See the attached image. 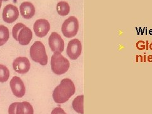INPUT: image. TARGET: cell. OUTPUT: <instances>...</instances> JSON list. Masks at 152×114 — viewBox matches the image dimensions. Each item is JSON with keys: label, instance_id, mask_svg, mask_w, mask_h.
I'll list each match as a JSON object with an SVG mask.
<instances>
[{"label": "cell", "instance_id": "1", "mask_svg": "<svg viewBox=\"0 0 152 114\" xmlns=\"http://www.w3.org/2000/svg\"><path fill=\"white\" fill-rule=\"evenodd\" d=\"M75 92V87L72 80L65 78L61 80L60 84L54 89L53 98L56 103H64L73 96Z\"/></svg>", "mask_w": 152, "mask_h": 114}, {"label": "cell", "instance_id": "12", "mask_svg": "<svg viewBox=\"0 0 152 114\" xmlns=\"http://www.w3.org/2000/svg\"><path fill=\"white\" fill-rule=\"evenodd\" d=\"M33 28L37 37H43L49 32L50 30V24L46 19H38L35 22Z\"/></svg>", "mask_w": 152, "mask_h": 114}, {"label": "cell", "instance_id": "18", "mask_svg": "<svg viewBox=\"0 0 152 114\" xmlns=\"http://www.w3.org/2000/svg\"><path fill=\"white\" fill-rule=\"evenodd\" d=\"M51 114H66L61 108L56 107L51 112Z\"/></svg>", "mask_w": 152, "mask_h": 114}, {"label": "cell", "instance_id": "3", "mask_svg": "<svg viewBox=\"0 0 152 114\" xmlns=\"http://www.w3.org/2000/svg\"><path fill=\"white\" fill-rule=\"evenodd\" d=\"M51 67L55 74L61 75L67 72L70 67V62L61 53H55L51 56Z\"/></svg>", "mask_w": 152, "mask_h": 114}, {"label": "cell", "instance_id": "4", "mask_svg": "<svg viewBox=\"0 0 152 114\" xmlns=\"http://www.w3.org/2000/svg\"><path fill=\"white\" fill-rule=\"evenodd\" d=\"M30 55L32 60L39 63L41 65L48 64V56L45 46L41 41H36L30 48Z\"/></svg>", "mask_w": 152, "mask_h": 114}, {"label": "cell", "instance_id": "15", "mask_svg": "<svg viewBox=\"0 0 152 114\" xmlns=\"http://www.w3.org/2000/svg\"><path fill=\"white\" fill-rule=\"evenodd\" d=\"M70 6L67 2L60 1L56 5V11L60 15L66 16L70 13Z\"/></svg>", "mask_w": 152, "mask_h": 114}, {"label": "cell", "instance_id": "7", "mask_svg": "<svg viewBox=\"0 0 152 114\" xmlns=\"http://www.w3.org/2000/svg\"><path fill=\"white\" fill-rule=\"evenodd\" d=\"M48 43L51 51L54 52V53H61L64 50V41L61 36L56 32L51 34L48 39Z\"/></svg>", "mask_w": 152, "mask_h": 114}, {"label": "cell", "instance_id": "2", "mask_svg": "<svg viewBox=\"0 0 152 114\" xmlns=\"http://www.w3.org/2000/svg\"><path fill=\"white\" fill-rule=\"evenodd\" d=\"M12 36L21 45H27L32 38V32L29 28L22 23H17L13 26Z\"/></svg>", "mask_w": 152, "mask_h": 114}, {"label": "cell", "instance_id": "20", "mask_svg": "<svg viewBox=\"0 0 152 114\" xmlns=\"http://www.w3.org/2000/svg\"><path fill=\"white\" fill-rule=\"evenodd\" d=\"M151 46V50H152V44H151V46Z\"/></svg>", "mask_w": 152, "mask_h": 114}, {"label": "cell", "instance_id": "16", "mask_svg": "<svg viewBox=\"0 0 152 114\" xmlns=\"http://www.w3.org/2000/svg\"><path fill=\"white\" fill-rule=\"evenodd\" d=\"M9 37L8 28L3 25L0 26V46L5 44L9 39Z\"/></svg>", "mask_w": 152, "mask_h": 114}, {"label": "cell", "instance_id": "19", "mask_svg": "<svg viewBox=\"0 0 152 114\" xmlns=\"http://www.w3.org/2000/svg\"><path fill=\"white\" fill-rule=\"evenodd\" d=\"M2 2H3V0H0V9H1V7L2 5Z\"/></svg>", "mask_w": 152, "mask_h": 114}, {"label": "cell", "instance_id": "17", "mask_svg": "<svg viewBox=\"0 0 152 114\" xmlns=\"http://www.w3.org/2000/svg\"><path fill=\"white\" fill-rule=\"evenodd\" d=\"M10 77V71L5 65L0 64V83H5Z\"/></svg>", "mask_w": 152, "mask_h": 114}, {"label": "cell", "instance_id": "6", "mask_svg": "<svg viewBox=\"0 0 152 114\" xmlns=\"http://www.w3.org/2000/svg\"><path fill=\"white\" fill-rule=\"evenodd\" d=\"M9 114H34V109L27 102H15L10 104L8 109Z\"/></svg>", "mask_w": 152, "mask_h": 114}, {"label": "cell", "instance_id": "5", "mask_svg": "<svg viewBox=\"0 0 152 114\" xmlns=\"http://www.w3.org/2000/svg\"><path fill=\"white\" fill-rule=\"evenodd\" d=\"M79 23L77 18L74 16L69 17L64 22L61 26V32L65 37L72 38L77 34Z\"/></svg>", "mask_w": 152, "mask_h": 114}, {"label": "cell", "instance_id": "13", "mask_svg": "<svg viewBox=\"0 0 152 114\" xmlns=\"http://www.w3.org/2000/svg\"><path fill=\"white\" fill-rule=\"evenodd\" d=\"M21 15L26 19H30L34 17L36 13V9L33 4L31 2H23L20 6Z\"/></svg>", "mask_w": 152, "mask_h": 114}, {"label": "cell", "instance_id": "14", "mask_svg": "<svg viewBox=\"0 0 152 114\" xmlns=\"http://www.w3.org/2000/svg\"><path fill=\"white\" fill-rule=\"evenodd\" d=\"M74 110L80 114H84V96L80 95L76 97L72 102Z\"/></svg>", "mask_w": 152, "mask_h": 114}, {"label": "cell", "instance_id": "11", "mask_svg": "<svg viewBox=\"0 0 152 114\" xmlns=\"http://www.w3.org/2000/svg\"><path fill=\"white\" fill-rule=\"evenodd\" d=\"M13 68L18 74H26L31 68V63L27 57L19 56L14 60Z\"/></svg>", "mask_w": 152, "mask_h": 114}, {"label": "cell", "instance_id": "10", "mask_svg": "<svg viewBox=\"0 0 152 114\" xmlns=\"http://www.w3.org/2000/svg\"><path fill=\"white\" fill-rule=\"evenodd\" d=\"M13 94L17 98H22L26 93V87L22 80L18 77L14 76L10 83Z\"/></svg>", "mask_w": 152, "mask_h": 114}, {"label": "cell", "instance_id": "8", "mask_svg": "<svg viewBox=\"0 0 152 114\" xmlns=\"http://www.w3.org/2000/svg\"><path fill=\"white\" fill-rule=\"evenodd\" d=\"M82 53V44L77 39L70 41L66 48V53L71 60L77 59Z\"/></svg>", "mask_w": 152, "mask_h": 114}, {"label": "cell", "instance_id": "9", "mask_svg": "<svg viewBox=\"0 0 152 114\" xmlns=\"http://www.w3.org/2000/svg\"><path fill=\"white\" fill-rule=\"evenodd\" d=\"M3 19L7 23H13L17 20L19 16V11L17 7L13 4H8L3 8Z\"/></svg>", "mask_w": 152, "mask_h": 114}]
</instances>
